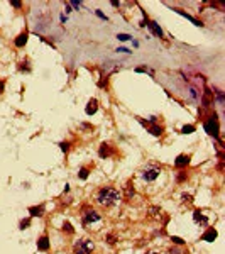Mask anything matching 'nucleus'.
<instances>
[{
	"instance_id": "f257e3e1",
	"label": "nucleus",
	"mask_w": 225,
	"mask_h": 254,
	"mask_svg": "<svg viewBox=\"0 0 225 254\" xmlns=\"http://www.w3.org/2000/svg\"><path fill=\"white\" fill-rule=\"evenodd\" d=\"M97 200L98 203L109 207V205H113V203L119 202V192L115 188H102L97 195Z\"/></svg>"
},
{
	"instance_id": "f03ea898",
	"label": "nucleus",
	"mask_w": 225,
	"mask_h": 254,
	"mask_svg": "<svg viewBox=\"0 0 225 254\" xmlns=\"http://www.w3.org/2000/svg\"><path fill=\"white\" fill-rule=\"evenodd\" d=\"M93 242L91 241H88V239H81V241H78L76 244H75V254H90L91 251H93Z\"/></svg>"
},
{
	"instance_id": "7ed1b4c3",
	"label": "nucleus",
	"mask_w": 225,
	"mask_h": 254,
	"mask_svg": "<svg viewBox=\"0 0 225 254\" xmlns=\"http://www.w3.org/2000/svg\"><path fill=\"white\" fill-rule=\"evenodd\" d=\"M161 170L157 166H147L144 171H142V178H144L146 181H154L157 176H159Z\"/></svg>"
},
{
	"instance_id": "20e7f679",
	"label": "nucleus",
	"mask_w": 225,
	"mask_h": 254,
	"mask_svg": "<svg viewBox=\"0 0 225 254\" xmlns=\"http://www.w3.org/2000/svg\"><path fill=\"white\" fill-rule=\"evenodd\" d=\"M205 131H207L210 136H218V124H217V120H215V117H212L210 120H207Z\"/></svg>"
},
{
	"instance_id": "39448f33",
	"label": "nucleus",
	"mask_w": 225,
	"mask_h": 254,
	"mask_svg": "<svg viewBox=\"0 0 225 254\" xmlns=\"http://www.w3.org/2000/svg\"><path fill=\"white\" fill-rule=\"evenodd\" d=\"M85 224H90V222H97V220H100V215L97 214V212H87V214H85Z\"/></svg>"
},
{
	"instance_id": "423d86ee",
	"label": "nucleus",
	"mask_w": 225,
	"mask_h": 254,
	"mask_svg": "<svg viewBox=\"0 0 225 254\" xmlns=\"http://www.w3.org/2000/svg\"><path fill=\"white\" fill-rule=\"evenodd\" d=\"M97 109H98V102L93 98V100L88 102V105H87V114H88V115H93V114L97 112Z\"/></svg>"
},
{
	"instance_id": "0eeeda50",
	"label": "nucleus",
	"mask_w": 225,
	"mask_h": 254,
	"mask_svg": "<svg viewBox=\"0 0 225 254\" xmlns=\"http://www.w3.org/2000/svg\"><path fill=\"white\" fill-rule=\"evenodd\" d=\"M217 239V230L215 229H208L207 234H203V241H208V242H212V241Z\"/></svg>"
},
{
	"instance_id": "6e6552de",
	"label": "nucleus",
	"mask_w": 225,
	"mask_h": 254,
	"mask_svg": "<svg viewBox=\"0 0 225 254\" xmlns=\"http://www.w3.org/2000/svg\"><path fill=\"white\" fill-rule=\"evenodd\" d=\"M188 163H190V158L185 156V154L178 156V158H176V161H174V164H176V166H186Z\"/></svg>"
},
{
	"instance_id": "1a4fd4ad",
	"label": "nucleus",
	"mask_w": 225,
	"mask_h": 254,
	"mask_svg": "<svg viewBox=\"0 0 225 254\" xmlns=\"http://www.w3.org/2000/svg\"><path fill=\"white\" fill-rule=\"evenodd\" d=\"M37 247H39L41 251H47L49 249V241H47V237H41V239L37 241Z\"/></svg>"
},
{
	"instance_id": "9d476101",
	"label": "nucleus",
	"mask_w": 225,
	"mask_h": 254,
	"mask_svg": "<svg viewBox=\"0 0 225 254\" xmlns=\"http://www.w3.org/2000/svg\"><path fill=\"white\" fill-rule=\"evenodd\" d=\"M174 10L178 12L179 15H183V17H186V19H188V21H191V22H193V24H195V25H201V22H200V21H196L195 17H191V15H190V14H186V12L179 10V9H174Z\"/></svg>"
},
{
	"instance_id": "9b49d317",
	"label": "nucleus",
	"mask_w": 225,
	"mask_h": 254,
	"mask_svg": "<svg viewBox=\"0 0 225 254\" xmlns=\"http://www.w3.org/2000/svg\"><path fill=\"white\" fill-rule=\"evenodd\" d=\"M147 25H149V29L153 31V32L156 34V36H159V37L163 36V31H161V27H159V25L156 24V22H149Z\"/></svg>"
},
{
	"instance_id": "f8f14e48",
	"label": "nucleus",
	"mask_w": 225,
	"mask_h": 254,
	"mask_svg": "<svg viewBox=\"0 0 225 254\" xmlns=\"http://www.w3.org/2000/svg\"><path fill=\"white\" fill-rule=\"evenodd\" d=\"M26 43H27V34H26V32L20 34V36H19L17 39H15V46H17V47H22Z\"/></svg>"
},
{
	"instance_id": "ddd939ff",
	"label": "nucleus",
	"mask_w": 225,
	"mask_h": 254,
	"mask_svg": "<svg viewBox=\"0 0 225 254\" xmlns=\"http://www.w3.org/2000/svg\"><path fill=\"white\" fill-rule=\"evenodd\" d=\"M193 217H195V220H196V222H201V224H207V222H208V219H207V217H203L200 210H196Z\"/></svg>"
},
{
	"instance_id": "4468645a",
	"label": "nucleus",
	"mask_w": 225,
	"mask_h": 254,
	"mask_svg": "<svg viewBox=\"0 0 225 254\" xmlns=\"http://www.w3.org/2000/svg\"><path fill=\"white\" fill-rule=\"evenodd\" d=\"M31 215H32V217L42 215V207H32V208H31Z\"/></svg>"
},
{
	"instance_id": "2eb2a0df",
	"label": "nucleus",
	"mask_w": 225,
	"mask_h": 254,
	"mask_svg": "<svg viewBox=\"0 0 225 254\" xmlns=\"http://www.w3.org/2000/svg\"><path fill=\"white\" fill-rule=\"evenodd\" d=\"M110 154V151H109V148H107V144H102V149H100V156H109Z\"/></svg>"
},
{
	"instance_id": "dca6fc26",
	"label": "nucleus",
	"mask_w": 225,
	"mask_h": 254,
	"mask_svg": "<svg viewBox=\"0 0 225 254\" xmlns=\"http://www.w3.org/2000/svg\"><path fill=\"white\" fill-rule=\"evenodd\" d=\"M151 132H153L154 136H161V134H163V129H161V127H157V125H154V127H151Z\"/></svg>"
},
{
	"instance_id": "f3484780",
	"label": "nucleus",
	"mask_w": 225,
	"mask_h": 254,
	"mask_svg": "<svg viewBox=\"0 0 225 254\" xmlns=\"http://www.w3.org/2000/svg\"><path fill=\"white\" fill-rule=\"evenodd\" d=\"M193 131H195V127L193 125H185L183 127V134H191Z\"/></svg>"
},
{
	"instance_id": "a211bd4d",
	"label": "nucleus",
	"mask_w": 225,
	"mask_h": 254,
	"mask_svg": "<svg viewBox=\"0 0 225 254\" xmlns=\"http://www.w3.org/2000/svg\"><path fill=\"white\" fill-rule=\"evenodd\" d=\"M117 37H119L120 41H129V39H131V36H129V34H119Z\"/></svg>"
},
{
	"instance_id": "6ab92c4d",
	"label": "nucleus",
	"mask_w": 225,
	"mask_h": 254,
	"mask_svg": "<svg viewBox=\"0 0 225 254\" xmlns=\"http://www.w3.org/2000/svg\"><path fill=\"white\" fill-rule=\"evenodd\" d=\"M171 241H173L174 244H185V241L179 239V237H171Z\"/></svg>"
},
{
	"instance_id": "aec40b11",
	"label": "nucleus",
	"mask_w": 225,
	"mask_h": 254,
	"mask_svg": "<svg viewBox=\"0 0 225 254\" xmlns=\"http://www.w3.org/2000/svg\"><path fill=\"white\" fill-rule=\"evenodd\" d=\"M87 176H88V170H85V168H83V170L80 171V178H83V180H85Z\"/></svg>"
},
{
	"instance_id": "412c9836",
	"label": "nucleus",
	"mask_w": 225,
	"mask_h": 254,
	"mask_svg": "<svg viewBox=\"0 0 225 254\" xmlns=\"http://www.w3.org/2000/svg\"><path fill=\"white\" fill-rule=\"evenodd\" d=\"M63 227H65V229H66V230H68V232H73V227H71V225H69V224H68V222H66V224H65V225H63Z\"/></svg>"
},
{
	"instance_id": "4be33fe9",
	"label": "nucleus",
	"mask_w": 225,
	"mask_h": 254,
	"mask_svg": "<svg viewBox=\"0 0 225 254\" xmlns=\"http://www.w3.org/2000/svg\"><path fill=\"white\" fill-rule=\"evenodd\" d=\"M27 225H29V220H24V222H20V229H26Z\"/></svg>"
},
{
	"instance_id": "5701e85b",
	"label": "nucleus",
	"mask_w": 225,
	"mask_h": 254,
	"mask_svg": "<svg viewBox=\"0 0 225 254\" xmlns=\"http://www.w3.org/2000/svg\"><path fill=\"white\" fill-rule=\"evenodd\" d=\"M59 146H61V149H63V151H68V144H66V142H61Z\"/></svg>"
},
{
	"instance_id": "b1692460",
	"label": "nucleus",
	"mask_w": 225,
	"mask_h": 254,
	"mask_svg": "<svg viewBox=\"0 0 225 254\" xmlns=\"http://www.w3.org/2000/svg\"><path fill=\"white\" fill-rule=\"evenodd\" d=\"M97 15H98V17H102V19H107V17H105V15H103L100 10H97Z\"/></svg>"
},
{
	"instance_id": "393cba45",
	"label": "nucleus",
	"mask_w": 225,
	"mask_h": 254,
	"mask_svg": "<svg viewBox=\"0 0 225 254\" xmlns=\"http://www.w3.org/2000/svg\"><path fill=\"white\" fill-rule=\"evenodd\" d=\"M2 92H4V81L0 80V93H2Z\"/></svg>"
},
{
	"instance_id": "a878e982",
	"label": "nucleus",
	"mask_w": 225,
	"mask_h": 254,
	"mask_svg": "<svg viewBox=\"0 0 225 254\" xmlns=\"http://www.w3.org/2000/svg\"><path fill=\"white\" fill-rule=\"evenodd\" d=\"M149 254H154V252H149Z\"/></svg>"
}]
</instances>
